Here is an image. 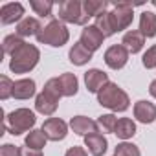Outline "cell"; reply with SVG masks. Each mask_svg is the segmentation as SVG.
<instances>
[{
	"label": "cell",
	"mask_w": 156,
	"mask_h": 156,
	"mask_svg": "<svg viewBox=\"0 0 156 156\" xmlns=\"http://www.w3.org/2000/svg\"><path fill=\"white\" fill-rule=\"evenodd\" d=\"M41 59V51L35 44H30V42H24L13 55H11V61H9V70L13 73H28L31 72L37 62Z\"/></svg>",
	"instance_id": "cell-2"
},
{
	"label": "cell",
	"mask_w": 156,
	"mask_h": 156,
	"mask_svg": "<svg viewBox=\"0 0 156 156\" xmlns=\"http://www.w3.org/2000/svg\"><path fill=\"white\" fill-rule=\"evenodd\" d=\"M20 156H42V151H35L30 147H20Z\"/></svg>",
	"instance_id": "cell-35"
},
{
	"label": "cell",
	"mask_w": 156,
	"mask_h": 156,
	"mask_svg": "<svg viewBox=\"0 0 156 156\" xmlns=\"http://www.w3.org/2000/svg\"><path fill=\"white\" fill-rule=\"evenodd\" d=\"M132 112H134V118L143 125H149V123L156 121V105L151 103V101H145V99L136 101Z\"/></svg>",
	"instance_id": "cell-12"
},
{
	"label": "cell",
	"mask_w": 156,
	"mask_h": 156,
	"mask_svg": "<svg viewBox=\"0 0 156 156\" xmlns=\"http://www.w3.org/2000/svg\"><path fill=\"white\" fill-rule=\"evenodd\" d=\"M13 81L9 79L8 75H2L0 77V99L6 101L9 98H13Z\"/></svg>",
	"instance_id": "cell-31"
},
{
	"label": "cell",
	"mask_w": 156,
	"mask_h": 156,
	"mask_svg": "<svg viewBox=\"0 0 156 156\" xmlns=\"http://www.w3.org/2000/svg\"><path fill=\"white\" fill-rule=\"evenodd\" d=\"M149 94H151V96H152V98L156 99V79H154V81H152V83L149 85Z\"/></svg>",
	"instance_id": "cell-36"
},
{
	"label": "cell",
	"mask_w": 156,
	"mask_h": 156,
	"mask_svg": "<svg viewBox=\"0 0 156 156\" xmlns=\"http://www.w3.org/2000/svg\"><path fill=\"white\" fill-rule=\"evenodd\" d=\"M0 156H20V149L11 143H4L0 147Z\"/></svg>",
	"instance_id": "cell-33"
},
{
	"label": "cell",
	"mask_w": 156,
	"mask_h": 156,
	"mask_svg": "<svg viewBox=\"0 0 156 156\" xmlns=\"http://www.w3.org/2000/svg\"><path fill=\"white\" fill-rule=\"evenodd\" d=\"M70 39V31L66 28L64 22H61L59 19L51 20L48 26H44L41 30V33L37 35V42L39 44H48V46H53V48H61L68 42Z\"/></svg>",
	"instance_id": "cell-4"
},
{
	"label": "cell",
	"mask_w": 156,
	"mask_h": 156,
	"mask_svg": "<svg viewBox=\"0 0 156 156\" xmlns=\"http://www.w3.org/2000/svg\"><path fill=\"white\" fill-rule=\"evenodd\" d=\"M37 123V118H35V112L30 110V108H17L13 112H9L4 119V127L9 134L13 136H20L22 132H28V130H33Z\"/></svg>",
	"instance_id": "cell-3"
},
{
	"label": "cell",
	"mask_w": 156,
	"mask_h": 156,
	"mask_svg": "<svg viewBox=\"0 0 156 156\" xmlns=\"http://www.w3.org/2000/svg\"><path fill=\"white\" fill-rule=\"evenodd\" d=\"M112 19H114V24H116L118 31L127 30L132 24V19H134V6H130L127 2L114 4V8H112Z\"/></svg>",
	"instance_id": "cell-7"
},
{
	"label": "cell",
	"mask_w": 156,
	"mask_h": 156,
	"mask_svg": "<svg viewBox=\"0 0 156 156\" xmlns=\"http://www.w3.org/2000/svg\"><path fill=\"white\" fill-rule=\"evenodd\" d=\"M70 129H72L77 136H83V138L99 132L98 121H94V119H90V118H87V116H73V118L70 119Z\"/></svg>",
	"instance_id": "cell-10"
},
{
	"label": "cell",
	"mask_w": 156,
	"mask_h": 156,
	"mask_svg": "<svg viewBox=\"0 0 156 156\" xmlns=\"http://www.w3.org/2000/svg\"><path fill=\"white\" fill-rule=\"evenodd\" d=\"M64 156H88V152H87V149H83V147H79V145H73V147H70V149L66 151Z\"/></svg>",
	"instance_id": "cell-34"
},
{
	"label": "cell",
	"mask_w": 156,
	"mask_h": 156,
	"mask_svg": "<svg viewBox=\"0 0 156 156\" xmlns=\"http://www.w3.org/2000/svg\"><path fill=\"white\" fill-rule=\"evenodd\" d=\"M59 83H61V90H62V98H72L79 90V81H77L75 73L64 72L62 75H59Z\"/></svg>",
	"instance_id": "cell-20"
},
{
	"label": "cell",
	"mask_w": 156,
	"mask_h": 156,
	"mask_svg": "<svg viewBox=\"0 0 156 156\" xmlns=\"http://www.w3.org/2000/svg\"><path fill=\"white\" fill-rule=\"evenodd\" d=\"M94 26L105 35V39L110 37V35H114V33H118L116 24H114V19H112V11H105L103 15L96 17V24Z\"/></svg>",
	"instance_id": "cell-22"
},
{
	"label": "cell",
	"mask_w": 156,
	"mask_h": 156,
	"mask_svg": "<svg viewBox=\"0 0 156 156\" xmlns=\"http://www.w3.org/2000/svg\"><path fill=\"white\" fill-rule=\"evenodd\" d=\"M140 31L147 39L156 37V15L152 11H143L140 15Z\"/></svg>",
	"instance_id": "cell-21"
},
{
	"label": "cell",
	"mask_w": 156,
	"mask_h": 156,
	"mask_svg": "<svg viewBox=\"0 0 156 156\" xmlns=\"http://www.w3.org/2000/svg\"><path fill=\"white\" fill-rule=\"evenodd\" d=\"M85 147L88 149V152L92 156H103L108 149V141L103 134L96 132V134H90L85 138Z\"/></svg>",
	"instance_id": "cell-16"
},
{
	"label": "cell",
	"mask_w": 156,
	"mask_h": 156,
	"mask_svg": "<svg viewBox=\"0 0 156 156\" xmlns=\"http://www.w3.org/2000/svg\"><path fill=\"white\" fill-rule=\"evenodd\" d=\"M107 8H108V2H105V0H85L83 2V9L88 19L103 15L107 11Z\"/></svg>",
	"instance_id": "cell-25"
},
{
	"label": "cell",
	"mask_w": 156,
	"mask_h": 156,
	"mask_svg": "<svg viewBox=\"0 0 156 156\" xmlns=\"http://www.w3.org/2000/svg\"><path fill=\"white\" fill-rule=\"evenodd\" d=\"M31 9L39 15V17H51V9H53V2L50 0H30Z\"/></svg>",
	"instance_id": "cell-27"
},
{
	"label": "cell",
	"mask_w": 156,
	"mask_h": 156,
	"mask_svg": "<svg viewBox=\"0 0 156 156\" xmlns=\"http://www.w3.org/2000/svg\"><path fill=\"white\" fill-rule=\"evenodd\" d=\"M41 30H42V26H41L39 19H35V17H26L17 24V35H20V37H33V35L37 37L41 33Z\"/></svg>",
	"instance_id": "cell-18"
},
{
	"label": "cell",
	"mask_w": 156,
	"mask_h": 156,
	"mask_svg": "<svg viewBox=\"0 0 156 156\" xmlns=\"http://www.w3.org/2000/svg\"><path fill=\"white\" fill-rule=\"evenodd\" d=\"M57 107H59V101H57L55 98H51L50 94H46L44 90L35 98V110H37L39 114H42V116H51V114H55Z\"/></svg>",
	"instance_id": "cell-15"
},
{
	"label": "cell",
	"mask_w": 156,
	"mask_h": 156,
	"mask_svg": "<svg viewBox=\"0 0 156 156\" xmlns=\"http://www.w3.org/2000/svg\"><path fill=\"white\" fill-rule=\"evenodd\" d=\"M121 44L127 48L129 53L134 55V53H140V51L143 50V46H145V37L141 35L140 30H130V31H127V33L123 35Z\"/></svg>",
	"instance_id": "cell-14"
},
{
	"label": "cell",
	"mask_w": 156,
	"mask_h": 156,
	"mask_svg": "<svg viewBox=\"0 0 156 156\" xmlns=\"http://www.w3.org/2000/svg\"><path fill=\"white\" fill-rule=\"evenodd\" d=\"M24 44V41H22V37L20 35H17V33H13V35H8L6 39H4V42H2V53L4 55H13L20 46Z\"/></svg>",
	"instance_id": "cell-26"
},
{
	"label": "cell",
	"mask_w": 156,
	"mask_h": 156,
	"mask_svg": "<svg viewBox=\"0 0 156 156\" xmlns=\"http://www.w3.org/2000/svg\"><path fill=\"white\" fill-rule=\"evenodd\" d=\"M59 20L68 24L85 26L88 22V17L83 9V2L79 0H64L59 4Z\"/></svg>",
	"instance_id": "cell-5"
},
{
	"label": "cell",
	"mask_w": 156,
	"mask_h": 156,
	"mask_svg": "<svg viewBox=\"0 0 156 156\" xmlns=\"http://www.w3.org/2000/svg\"><path fill=\"white\" fill-rule=\"evenodd\" d=\"M129 51H127V48L123 46V44H112L110 48H107V51H105V64L110 68V70H121L125 64H127V61H129Z\"/></svg>",
	"instance_id": "cell-6"
},
{
	"label": "cell",
	"mask_w": 156,
	"mask_h": 156,
	"mask_svg": "<svg viewBox=\"0 0 156 156\" xmlns=\"http://www.w3.org/2000/svg\"><path fill=\"white\" fill-rule=\"evenodd\" d=\"M103 41H105V35L92 24V26H85L83 31H81V39L79 42L88 50V51H98L101 46H103Z\"/></svg>",
	"instance_id": "cell-9"
},
{
	"label": "cell",
	"mask_w": 156,
	"mask_h": 156,
	"mask_svg": "<svg viewBox=\"0 0 156 156\" xmlns=\"http://www.w3.org/2000/svg\"><path fill=\"white\" fill-rule=\"evenodd\" d=\"M141 62H143V66H145L147 70L156 68V44H154V46H151V48H147V51L143 53Z\"/></svg>",
	"instance_id": "cell-32"
},
{
	"label": "cell",
	"mask_w": 156,
	"mask_h": 156,
	"mask_svg": "<svg viewBox=\"0 0 156 156\" xmlns=\"http://www.w3.org/2000/svg\"><path fill=\"white\" fill-rule=\"evenodd\" d=\"M41 130L44 132V136H46L48 140H51V141H61V140H64L66 134H68V125H66V121H62L61 118H48V119L42 123Z\"/></svg>",
	"instance_id": "cell-8"
},
{
	"label": "cell",
	"mask_w": 156,
	"mask_h": 156,
	"mask_svg": "<svg viewBox=\"0 0 156 156\" xmlns=\"http://www.w3.org/2000/svg\"><path fill=\"white\" fill-rule=\"evenodd\" d=\"M68 59H70V62L75 64V66H85V64L92 59V51H88L81 42H75V44L70 48V51H68Z\"/></svg>",
	"instance_id": "cell-19"
},
{
	"label": "cell",
	"mask_w": 156,
	"mask_h": 156,
	"mask_svg": "<svg viewBox=\"0 0 156 156\" xmlns=\"http://www.w3.org/2000/svg\"><path fill=\"white\" fill-rule=\"evenodd\" d=\"M35 92H37V85H35L33 79H19L13 85V98L20 99V101L33 98Z\"/></svg>",
	"instance_id": "cell-17"
},
{
	"label": "cell",
	"mask_w": 156,
	"mask_h": 156,
	"mask_svg": "<svg viewBox=\"0 0 156 156\" xmlns=\"http://www.w3.org/2000/svg\"><path fill=\"white\" fill-rule=\"evenodd\" d=\"M46 141H48V138L44 136V132L33 129V130L28 132V136H26V140H24V145L30 147V149H35V151H42V149L46 147Z\"/></svg>",
	"instance_id": "cell-24"
},
{
	"label": "cell",
	"mask_w": 156,
	"mask_h": 156,
	"mask_svg": "<svg viewBox=\"0 0 156 156\" xmlns=\"http://www.w3.org/2000/svg\"><path fill=\"white\" fill-rule=\"evenodd\" d=\"M98 125L99 129H103V132H112L116 130V125H118V118L114 114H103L98 118Z\"/></svg>",
	"instance_id": "cell-29"
},
{
	"label": "cell",
	"mask_w": 156,
	"mask_h": 156,
	"mask_svg": "<svg viewBox=\"0 0 156 156\" xmlns=\"http://www.w3.org/2000/svg\"><path fill=\"white\" fill-rule=\"evenodd\" d=\"M114 156H141L140 149L134 145V143H129V141H121L116 145L114 149Z\"/></svg>",
	"instance_id": "cell-28"
},
{
	"label": "cell",
	"mask_w": 156,
	"mask_h": 156,
	"mask_svg": "<svg viewBox=\"0 0 156 156\" xmlns=\"http://www.w3.org/2000/svg\"><path fill=\"white\" fill-rule=\"evenodd\" d=\"M24 17V6L20 2H8L4 4L2 8H0V22H2L4 26L8 24H19Z\"/></svg>",
	"instance_id": "cell-11"
},
{
	"label": "cell",
	"mask_w": 156,
	"mask_h": 156,
	"mask_svg": "<svg viewBox=\"0 0 156 156\" xmlns=\"http://www.w3.org/2000/svg\"><path fill=\"white\" fill-rule=\"evenodd\" d=\"M98 103L112 112H125L130 107L129 94L123 88H119L116 83H107L98 92Z\"/></svg>",
	"instance_id": "cell-1"
},
{
	"label": "cell",
	"mask_w": 156,
	"mask_h": 156,
	"mask_svg": "<svg viewBox=\"0 0 156 156\" xmlns=\"http://www.w3.org/2000/svg\"><path fill=\"white\" fill-rule=\"evenodd\" d=\"M114 134H116L119 140L127 141V140H130V138L136 134V123H134L130 118H119Z\"/></svg>",
	"instance_id": "cell-23"
},
{
	"label": "cell",
	"mask_w": 156,
	"mask_h": 156,
	"mask_svg": "<svg viewBox=\"0 0 156 156\" xmlns=\"http://www.w3.org/2000/svg\"><path fill=\"white\" fill-rule=\"evenodd\" d=\"M108 81V75L99 70V68H92L88 72H85V85H87V90L92 92V94H98Z\"/></svg>",
	"instance_id": "cell-13"
},
{
	"label": "cell",
	"mask_w": 156,
	"mask_h": 156,
	"mask_svg": "<svg viewBox=\"0 0 156 156\" xmlns=\"http://www.w3.org/2000/svg\"><path fill=\"white\" fill-rule=\"evenodd\" d=\"M152 4H154V6H156V0H154V2H152Z\"/></svg>",
	"instance_id": "cell-37"
},
{
	"label": "cell",
	"mask_w": 156,
	"mask_h": 156,
	"mask_svg": "<svg viewBox=\"0 0 156 156\" xmlns=\"http://www.w3.org/2000/svg\"><path fill=\"white\" fill-rule=\"evenodd\" d=\"M44 92L50 94L51 98H55L57 101L62 98V90H61V83H59V77H51V79L46 81L44 85Z\"/></svg>",
	"instance_id": "cell-30"
}]
</instances>
